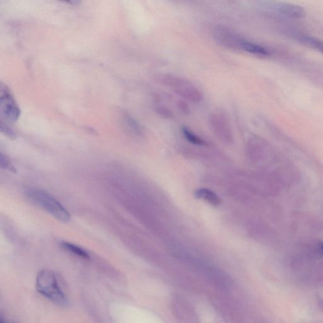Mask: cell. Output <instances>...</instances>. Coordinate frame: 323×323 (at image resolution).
Here are the masks:
<instances>
[{
    "mask_svg": "<svg viewBox=\"0 0 323 323\" xmlns=\"http://www.w3.org/2000/svg\"><path fill=\"white\" fill-rule=\"evenodd\" d=\"M26 195L30 201L58 221L65 223L70 221V215L67 210L47 191L40 189H29L26 192Z\"/></svg>",
    "mask_w": 323,
    "mask_h": 323,
    "instance_id": "1",
    "label": "cell"
},
{
    "mask_svg": "<svg viewBox=\"0 0 323 323\" xmlns=\"http://www.w3.org/2000/svg\"><path fill=\"white\" fill-rule=\"evenodd\" d=\"M158 81L166 87L171 88L178 96L193 103L203 99V94L193 83L183 78L172 74H163L158 77Z\"/></svg>",
    "mask_w": 323,
    "mask_h": 323,
    "instance_id": "2",
    "label": "cell"
},
{
    "mask_svg": "<svg viewBox=\"0 0 323 323\" xmlns=\"http://www.w3.org/2000/svg\"><path fill=\"white\" fill-rule=\"evenodd\" d=\"M36 288L40 294L60 305H66L67 298L58 284L53 272L43 270L39 273L36 279Z\"/></svg>",
    "mask_w": 323,
    "mask_h": 323,
    "instance_id": "3",
    "label": "cell"
},
{
    "mask_svg": "<svg viewBox=\"0 0 323 323\" xmlns=\"http://www.w3.org/2000/svg\"><path fill=\"white\" fill-rule=\"evenodd\" d=\"M0 111L2 116L11 122L17 120L21 115V110L16 104L9 89L2 83L0 88Z\"/></svg>",
    "mask_w": 323,
    "mask_h": 323,
    "instance_id": "4",
    "label": "cell"
},
{
    "mask_svg": "<svg viewBox=\"0 0 323 323\" xmlns=\"http://www.w3.org/2000/svg\"><path fill=\"white\" fill-rule=\"evenodd\" d=\"M265 9L273 15L283 17L302 19L306 15L302 7L288 3H272L265 5Z\"/></svg>",
    "mask_w": 323,
    "mask_h": 323,
    "instance_id": "5",
    "label": "cell"
},
{
    "mask_svg": "<svg viewBox=\"0 0 323 323\" xmlns=\"http://www.w3.org/2000/svg\"><path fill=\"white\" fill-rule=\"evenodd\" d=\"M213 36L221 45L239 50H240L242 41L244 40L232 30L223 26L217 27L214 29Z\"/></svg>",
    "mask_w": 323,
    "mask_h": 323,
    "instance_id": "6",
    "label": "cell"
},
{
    "mask_svg": "<svg viewBox=\"0 0 323 323\" xmlns=\"http://www.w3.org/2000/svg\"><path fill=\"white\" fill-rule=\"evenodd\" d=\"M209 119L211 128L217 135L225 140H230L232 135L230 125L224 116L219 113H213Z\"/></svg>",
    "mask_w": 323,
    "mask_h": 323,
    "instance_id": "7",
    "label": "cell"
},
{
    "mask_svg": "<svg viewBox=\"0 0 323 323\" xmlns=\"http://www.w3.org/2000/svg\"><path fill=\"white\" fill-rule=\"evenodd\" d=\"M240 50L259 57H267L270 55V51L265 47L245 40L242 42Z\"/></svg>",
    "mask_w": 323,
    "mask_h": 323,
    "instance_id": "8",
    "label": "cell"
},
{
    "mask_svg": "<svg viewBox=\"0 0 323 323\" xmlns=\"http://www.w3.org/2000/svg\"><path fill=\"white\" fill-rule=\"evenodd\" d=\"M296 40L300 43L305 45L310 48L316 50V51L321 52L323 55V41L319 38L314 37V36L306 34L295 35Z\"/></svg>",
    "mask_w": 323,
    "mask_h": 323,
    "instance_id": "9",
    "label": "cell"
},
{
    "mask_svg": "<svg viewBox=\"0 0 323 323\" xmlns=\"http://www.w3.org/2000/svg\"><path fill=\"white\" fill-rule=\"evenodd\" d=\"M197 199L205 200L213 206H218L221 204V199L210 189L206 188H200L198 189L194 194Z\"/></svg>",
    "mask_w": 323,
    "mask_h": 323,
    "instance_id": "10",
    "label": "cell"
},
{
    "mask_svg": "<svg viewBox=\"0 0 323 323\" xmlns=\"http://www.w3.org/2000/svg\"><path fill=\"white\" fill-rule=\"evenodd\" d=\"M61 247L67 252L72 253L75 255L79 256L80 258L88 259L89 258L88 253L85 249L82 248L77 245L69 243L68 242H63L61 244Z\"/></svg>",
    "mask_w": 323,
    "mask_h": 323,
    "instance_id": "11",
    "label": "cell"
},
{
    "mask_svg": "<svg viewBox=\"0 0 323 323\" xmlns=\"http://www.w3.org/2000/svg\"><path fill=\"white\" fill-rule=\"evenodd\" d=\"M182 133L186 140L191 143L200 146H204L205 145H207L205 140H203L202 138L197 136L195 133H194L187 127H184L182 128Z\"/></svg>",
    "mask_w": 323,
    "mask_h": 323,
    "instance_id": "12",
    "label": "cell"
},
{
    "mask_svg": "<svg viewBox=\"0 0 323 323\" xmlns=\"http://www.w3.org/2000/svg\"><path fill=\"white\" fill-rule=\"evenodd\" d=\"M124 120L127 127L130 128L133 132L136 133V135H141L142 134V129L140 125L135 120L132 116L129 115H124Z\"/></svg>",
    "mask_w": 323,
    "mask_h": 323,
    "instance_id": "13",
    "label": "cell"
},
{
    "mask_svg": "<svg viewBox=\"0 0 323 323\" xmlns=\"http://www.w3.org/2000/svg\"><path fill=\"white\" fill-rule=\"evenodd\" d=\"M0 166L1 168L4 170L12 172L13 174H15L16 172V169L13 165L12 162L9 160L6 155H5L1 153L0 154Z\"/></svg>",
    "mask_w": 323,
    "mask_h": 323,
    "instance_id": "14",
    "label": "cell"
},
{
    "mask_svg": "<svg viewBox=\"0 0 323 323\" xmlns=\"http://www.w3.org/2000/svg\"><path fill=\"white\" fill-rule=\"evenodd\" d=\"M155 110L158 115L164 118L172 119L174 118L173 113L172 112V111L167 107L163 106V105H158L155 107Z\"/></svg>",
    "mask_w": 323,
    "mask_h": 323,
    "instance_id": "15",
    "label": "cell"
},
{
    "mask_svg": "<svg viewBox=\"0 0 323 323\" xmlns=\"http://www.w3.org/2000/svg\"><path fill=\"white\" fill-rule=\"evenodd\" d=\"M1 132L2 133H4L5 135H6L7 137L10 138L11 139H15L16 138V133L14 132V131L12 129V128H10L9 126L5 122L1 121Z\"/></svg>",
    "mask_w": 323,
    "mask_h": 323,
    "instance_id": "16",
    "label": "cell"
},
{
    "mask_svg": "<svg viewBox=\"0 0 323 323\" xmlns=\"http://www.w3.org/2000/svg\"><path fill=\"white\" fill-rule=\"evenodd\" d=\"M178 107L180 109V110L182 111L184 114H186V115H188L189 113V107L187 103L184 101H179L178 102Z\"/></svg>",
    "mask_w": 323,
    "mask_h": 323,
    "instance_id": "17",
    "label": "cell"
},
{
    "mask_svg": "<svg viewBox=\"0 0 323 323\" xmlns=\"http://www.w3.org/2000/svg\"><path fill=\"white\" fill-rule=\"evenodd\" d=\"M317 254L319 258H323V241L317 242Z\"/></svg>",
    "mask_w": 323,
    "mask_h": 323,
    "instance_id": "18",
    "label": "cell"
},
{
    "mask_svg": "<svg viewBox=\"0 0 323 323\" xmlns=\"http://www.w3.org/2000/svg\"><path fill=\"white\" fill-rule=\"evenodd\" d=\"M2 323H4V322H2Z\"/></svg>",
    "mask_w": 323,
    "mask_h": 323,
    "instance_id": "19",
    "label": "cell"
}]
</instances>
